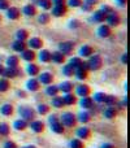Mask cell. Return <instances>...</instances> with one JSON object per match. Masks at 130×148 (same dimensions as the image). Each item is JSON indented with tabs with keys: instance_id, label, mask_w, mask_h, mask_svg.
Wrapping results in <instances>:
<instances>
[{
	"instance_id": "obj_16",
	"label": "cell",
	"mask_w": 130,
	"mask_h": 148,
	"mask_svg": "<svg viewBox=\"0 0 130 148\" xmlns=\"http://www.w3.org/2000/svg\"><path fill=\"white\" fill-rule=\"evenodd\" d=\"M98 35L100 38H108L111 35V26L108 25H100L98 29Z\"/></svg>"
},
{
	"instance_id": "obj_27",
	"label": "cell",
	"mask_w": 130,
	"mask_h": 148,
	"mask_svg": "<svg viewBox=\"0 0 130 148\" xmlns=\"http://www.w3.org/2000/svg\"><path fill=\"white\" fill-rule=\"evenodd\" d=\"M60 92L59 90V86H56V84H48V87L46 88V94L48 95V96H57V94Z\"/></svg>"
},
{
	"instance_id": "obj_62",
	"label": "cell",
	"mask_w": 130,
	"mask_h": 148,
	"mask_svg": "<svg viewBox=\"0 0 130 148\" xmlns=\"http://www.w3.org/2000/svg\"><path fill=\"white\" fill-rule=\"evenodd\" d=\"M22 148H36L35 146H31V144H29V146H23Z\"/></svg>"
},
{
	"instance_id": "obj_35",
	"label": "cell",
	"mask_w": 130,
	"mask_h": 148,
	"mask_svg": "<svg viewBox=\"0 0 130 148\" xmlns=\"http://www.w3.org/2000/svg\"><path fill=\"white\" fill-rule=\"evenodd\" d=\"M0 113H1L3 116H10L13 113V107L10 104L1 105V108H0Z\"/></svg>"
},
{
	"instance_id": "obj_6",
	"label": "cell",
	"mask_w": 130,
	"mask_h": 148,
	"mask_svg": "<svg viewBox=\"0 0 130 148\" xmlns=\"http://www.w3.org/2000/svg\"><path fill=\"white\" fill-rule=\"evenodd\" d=\"M51 9H52V14H54L55 17H63V16H65L66 12H68V7H66L65 4L55 5V7H52Z\"/></svg>"
},
{
	"instance_id": "obj_10",
	"label": "cell",
	"mask_w": 130,
	"mask_h": 148,
	"mask_svg": "<svg viewBox=\"0 0 130 148\" xmlns=\"http://www.w3.org/2000/svg\"><path fill=\"white\" fill-rule=\"evenodd\" d=\"M26 44L30 47V49H41L42 46H43V42H42L41 38H38V36H34V38L29 39V42Z\"/></svg>"
},
{
	"instance_id": "obj_25",
	"label": "cell",
	"mask_w": 130,
	"mask_h": 148,
	"mask_svg": "<svg viewBox=\"0 0 130 148\" xmlns=\"http://www.w3.org/2000/svg\"><path fill=\"white\" fill-rule=\"evenodd\" d=\"M63 100H64L65 105H73V104H76L77 97H76V95H74V94L69 92V94H64V96H63Z\"/></svg>"
},
{
	"instance_id": "obj_9",
	"label": "cell",
	"mask_w": 130,
	"mask_h": 148,
	"mask_svg": "<svg viewBox=\"0 0 130 148\" xmlns=\"http://www.w3.org/2000/svg\"><path fill=\"white\" fill-rule=\"evenodd\" d=\"M105 21L108 22V26H117L120 25V16L117 14L116 12H112L109 13V14H107V18H105Z\"/></svg>"
},
{
	"instance_id": "obj_15",
	"label": "cell",
	"mask_w": 130,
	"mask_h": 148,
	"mask_svg": "<svg viewBox=\"0 0 130 148\" xmlns=\"http://www.w3.org/2000/svg\"><path fill=\"white\" fill-rule=\"evenodd\" d=\"M79 105H81L82 108H85V109H91V108L94 107V100L90 96H85L79 100Z\"/></svg>"
},
{
	"instance_id": "obj_34",
	"label": "cell",
	"mask_w": 130,
	"mask_h": 148,
	"mask_svg": "<svg viewBox=\"0 0 130 148\" xmlns=\"http://www.w3.org/2000/svg\"><path fill=\"white\" fill-rule=\"evenodd\" d=\"M90 118H91V114L89 112H81L78 114V117H77V121H79L82 123H87L90 121Z\"/></svg>"
},
{
	"instance_id": "obj_57",
	"label": "cell",
	"mask_w": 130,
	"mask_h": 148,
	"mask_svg": "<svg viewBox=\"0 0 130 148\" xmlns=\"http://www.w3.org/2000/svg\"><path fill=\"white\" fill-rule=\"evenodd\" d=\"M100 148H116V147L113 146V144H111V143H104Z\"/></svg>"
},
{
	"instance_id": "obj_49",
	"label": "cell",
	"mask_w": 130,
	"mask_h": 148,
	"mask_svg": "<svg viewBox=\"0 0 130 148\" xmlns=\"http://www.w3.org/2000/svg\"><path fill=\"white\" fill-rule=\"evenodd\" d=\"M100 10H103V12L105 13V14H109V13H112V12H115V10H113V8L111 7V5H107V4H104L102 7V9Z\"/></svg>"
},
{
	"instance_id": "obj_63",
	"label": "cell",
	"mask_w": 130,
	"mask_h": 148,
	"mask_svg": "<svg viewBox=\"0 0 130 148\" xmlns=\"http://www.w3.org/2000/svg\"><path fill=\"white\" fill-rule=\"evenodd\" d=\"M0 21H1V16H0Z\"/></svg>"
},
{
	"instance_id": "obj_18",
	"label": "cell",
	"mask_w": 130,
	"mask_h": 148,
	"mask_svg": "<svg viewBox=\"0 0 130 148\" xmlns=\"http://www.w3.org/2000/svg\"><path fill=\"white\" fill-rule=\"evenodd\" d=\"M74 88V84L72 83V82L66 81V82H63V83L59 84V90L60 91H63L64 94H69V92H72Z\"/></svg>"
},
{
	"instance_id": "obj_2",
	"label": "cell",
	"mask_w": 130,
	"mask_h": 148,
	"mask_svg": "<svg viewBox=\"0 0 130 148\" xmlns=\"http://www.w3.org/2000/svg\"><path fill=\"white\" fill-rule=\"evenodd\" d=\"M60 122L63 123V126H66V127H74L77 123V117L72 112H65L60 117Z\"/></svg>"
},
{
	"instance_id": "obj_45",
	"label": "cell",
	"mask_w": 130,
	"mask_h": 148,
	"mask_svg": "<svg viewBox=\"0 0 130 148\" xmlns=\"http://www.w3.org/2000/svg\"><path fill=\"white\" fill-rule=\"evenodd\" d=\"M63 74L66 77H72V75H74V69L69 64H66L65 66L63 68Z\"/></svg>"
},
{
	"instance_id": "obj_8",
	"label": "cell",
	"mask_w": 130,
	"mask_h": 148,
	"mask_svg": "<svg viewBox=\"0 0 130 148\" xmlns=\"http://www.w3.org/2000/svg\"><path fill=\"white\" fill-rule=\"evenodd\" d=\"M39 83L41 84H52L54 82V75H52L50 72H44L39 74Z\"/></svg>"
},
{
	"instance_id": "obj_4",
	"label": "cell",
	"mask_w": 130,
	"mask_h": 148,
	"mask_svg": "<svg viewBox=\"0 0 130 148\" xmlns=\"http://www.w3.org/2000/svg\"><path fill=\"white\" fill-rule=\"evenodd\" d=\"M73 49H74V43L73 42H61V43L59 44V51L61 52L64 56L70 55L72 52H73Z\"/></svg>"
},
{
	"instance_id": "obj_61",
	"label": "cell",
	"mask_w": 130,
	"mask_h": 148,
	"mask_svg": "<svg viewBox=\"0 0 130 148\" xmlns=\"http://www.w3.org/2000/svg\"><path fill=\"white\" fill-rule=\"evenodd\" d=\"M3 72H4V66L0 64V75H3Z\"/></svg>"
},
{
	"instance_id": "obj_26",
	"label": "cell",
	"mask_w": 130,
	"mask_h": 148,
	"mask_svg": "<svg viewBox=\"0 0 130 148\" xmlns=\"http://www.w3.org/2000/svg\"><path fill=\"white\" fill-rule=\"evenodd\" d=\"M26 72H28L29 75L35 77V75H38V74H39L41 69H39V66L36 64H29L28 68H26Z\"/></svg>"
},
{
	"instance_id": "obj_50",
	"label": "cell",
	"mask_w": 130,
	"mask_h": 148,
	"mask_svg": "<svg viewBox=\"0 0 130 148\" xmlns=\"http://www.w3.org/2000/svg\"><path fill=\"white\" fill-rule=\"evenodd\" d=\"M9 8V1L8 0H0V10H7Z\"/></svg>"
},
{
	"instance_id": "obj_59",
	"label": "cell",
	"mask_w": 130,
	"mask_h": 148,
	"mask_svg": "<svg viewBox=\"0 0 130 148\" xmlns=\"http://www.w3.org/2000/svg\"><path fill=\"white\" fill-rule=\"evenodd\" d=\"M17 94H18V96L20 97H26V92L25 91H17Z\"/></svg>"
},
{
	"instance_id": "obj_47",
	"label": "cell",
	"mask_w": 130,
	"mask_h": 148,
	"mask_svg": "<svg viewBox=\"0 0 130 148\" xmlns=\"http://www.w3.org/2000/svg\"><path fill=\"white\" fill-rule=\"evenodd\" d=\"M82 0H68V5L72 8H77V7H81L82 4Z\"/></svg>"
},
{
	"instance_id": "obj_38",
	"label": "cell",
	"mask_w": 130,
	"mask_h": 148,
	"mask_svg": "<svg viewBox=\"0 0 130 148\" xmlns=\"http://www.w3.org/2000/svg\"><path fill=\"white\" fill-rule=\"evenodd\" d=\"M69 147L70 148H85V144L81 140V139H73V140H70V143H69Z\"/></svg>"
},
{
	"instance_id": "obj_37",
	"label": "cell",
	"mask_w": 130,
	"mask_h": 148,
	"mask_svg": "<svg viewBox=\"0 0 130 148\" xmlns=\"http://www.w3.org/2000/svg\"><path fill=\"white\" fill-rule=\"evenodd\" d=\"M8 90H9V81L3 77V78L0 79V92H5V91H8Z\"/></svg>"
},
{
	"instance_id": "obj_12",
	"label": "cell",
	"mask_w": 130,
	"mask_h": 148,
	"mask_svg": "<svg viewBox=\"0 0 130 148\" xmlns=\"http://www.w3.org/2000/svg\"><path fill=\"white\" fill-rule=\"evenodd\" d=\"M29 126H30L31 130H33L34 133H36V134L43 133V130H44V123L42 122V121H36V120H34V121H31L30 125H29Z\"/></svg>"
},
{
	"instance_id": "obj_31",
	"label": "cell",
	"mask_w": 130,
	"mask_h": 148,
	"mask_svg": "<svg viewBox=\"0 0 130 148\" xmlns=\"http://www.w3.org/2000/svg\"><path fill=\"white\" fill-rule=\"evenodd\" d=\"M39 60L42 62H50L51 61V52L47 51V49H43V51L39 52Z\"/></svg>"
},
{
	"instance_id": "obj_41",
	"label": "cell",
	"mask_w": 130,
	"mask_h": 148,
	"mask_svg": "<svg viewBox=\"0 0 130 148\" xmlns=\"http://www.w3.org/2000/svg\"><path fill=\"white\" fill-rule=\"evenodd\" d=\"M104 103L108 105V107H111V105H116L117 104V99H116L113 95H105Z\"/></svg>"
},
{
	"instance_id": "obj_32",
	"label": "cell",
	"mask_w": 130,
	"mask_h": 148,
	"mask_svg": "<svg viewBox=\"0 0 130 148\" xmlns=\"http://www.w3.org/2000/svg\"><path fill=\"white\" fill-rule=\"evenodd\" d=\"M18 62H20V59H18V56H16V55H12V56H9L7 59V65H8V66L17 68L18 66Z\"/></svg>"
},
{
	"instance_id": "obj_54",
	"label": "cell",
	"mask_w": 130,
	"mask_h": 148,
	"mask_svg": "<svg viewBox=\"0 0 130 148\" xmlns=\"http://www.w3.org/2000/svg\"><path fill=\"white\" fill-rule=\"evenodd\" d=\"M70 26L72 29H74V27H78L79 26V21H77V20H73V21H70Z\"/></svg>"
},
{
	"instance_id": "obj_14",
	"label": "cell",
	"mask_w": 130,
	"mask_h": 148,
	"mask_svg": "<svg viewBox=\"0 0 130 148\" xmlns=\"http://www.w3.org/2000/svg\"><path fill=\"white\" fill-rule=\"evenodd\" d=\"M20 14H21L20 9L16 7H9L7 9V17L9 18V20H18V18H20Z\"/></svg>"
},
{
	"instance_id": "obj_60",
	"label": "cell",
	"mask_w": 130,
	"mask_h": 148,
	"mask_svg": "<svg viewBox=\"0 0 130 148\" xmlns=\"http://www.w3.org/2000/svg\"><path fill=\"white\" fill-rule=\"evenodd\" d=\"M122 105H124V107H128V105H129V99H128V97H125V99H124Z\"/></svg>"
},
{
	"instance_id": "obj_44",
	"label": "cell",
	"mask_w": 130,
	"mask_h": 148,
	"mask_svg": "<svg viewBox=\"0 0 130 148\" xmlns=\"http://www.w3.org/2000/svg\"><path fill=\"white\" fill-rule=\"evenodd\" d=\"M38 113L39 114H42V116H44V114H47V113L50 112V105H47V104H39L38 105Z\"/></svg>"
},
{
	"instance_id": "obj_22",
	"label": "cell",
	"mask_w": 130,
	"mask_h": 148,
	"mask_svg": "<svg viewBox=\"0 0 130 148\" xmlns=\"http://www.w3.org/2000/svg\"><path fill=\"white\" fill-rule=\"evenodd\" d=\"M28 126H29V122H26V121L22 120V118L16 120L14 122H13V129H16V130H18V131H23Z\"/></svg>"
},
{
	"instance_id": "obj_21",
	"label": "cell",
	"mask_w": 130,
	"mask_h": 148,
	"mask_svg": "<svg viewBox=\"0 0 130 148\" xmlns=\"http://www.w3.org/2000/svg\"><path fill=\"white\" fill-rule=\"evenodd\" d=\"M94 53V48L91 46H82L79 49V57H90Z\"/></svg>"
},
{
	"instance_id": "obj_39",
	"label": "cell",
	"mask_w": 130,
	"mask_h": 148,
	"mask_svg": "<svg viewBox=\"0 0 130 148\" xmlns=\"http://www.w3.org/2000/svg\"><path fill=\"white\" fill-rule=\"evenodd\" d=\"M81 62H82V59H81V57H72L70 61H69V65H70V66L73 68L74 70H76L77 68H79Z\"/></svg>"
},
{
	"instance_id": "obj_7",
	"label": "cell",
	"mask_w": 130,
	"mask_h": 148,
	"mask_svg": "<svg viewBox=\"0 0 130 148\" xmlns=\"http://www.w3.org/2000/svg\"><path fill=\"white\" fill-rule=\"evenodd\" d=\"M76 134H77V136H78V139H81V140H87V139L90 138V135H91V131H90L89 127L83 126V127L77 129Z\"/></svg>"
},
{
	"instance_id": "obj_48",
	"label": "cell",
	"mask_w": 130,
	"mask_h": 148,
	"mask_svg": "<svg viewBox=\"0 0 130 148\" xmlns=\"http://www.w3.org/2000/svg\"><path fill=\"white\" fill-rule=\"evenodd\" d=\"M81 8H82V10H83V12H92V9H94V7H92V5L87 4V3H85V1L81 4Z\"/></svg>"
},
{
	"instance_id": "obj_33",
	"label": "cell",
	"mask_w": 130,
	"mask_h": 148,
	"mask_svg": "<svg viewBox=\"0 0 130 148\" xmlns=\"http://www.w3.org/2000/svg\"><path fill=\"white\" fill-rule=\"evenodd\" d=\"M51 104L54 105L55 108H63L65 105V103H64V100H63L61 96H54V97H52Z\"/></svg>"
},
{
	"instance_id": "obj_28",
	"label": "cell",
	"mask_w": 130,
	"mask_h": 148,
	"mask_svg": "<svg viewBox=\"0 0 130 148\" xmlns=\"http://www.w3.org/2000/svg\"><path fill=\"white\" fill-rule=\"evenodd\" d=\"M117 116V109L115 108V105L107 107V109L104 110V117L105 118H115Z\"/></svg>"
},
{
	"instance_id": "obj_11",
	"label": "cell",
	"mask_w": 130,
	"mask_h": 148,
	"mask_svg": "<svg viewBox=\"0 0 130 148\" xmlns=\"http://www.w3.org/2000/svg\"><path fill=\"white\" fill-rule=\"evenodd\" d=\"M90 92H91V90H90V87L87 86V84H79V86L76 87V94L81 97L89 96Z\"/></svg>"
},
{
	"instance_id": "obj_19",
	"label": "cell",
	"mask_w": 130,
	"mask_h": 148,
	"mask_svg": "<svg viewBox=\"0 0 130 148\" xmlns=\"http://www.w3.org/2000/svg\"><path fill=\"white\" fill-rule=\"evenodd\" d=\"M105 18H107V14H105L103 10H96V12H94V16H92V21L96 23H100V22H104Z\"/></svg>"
},
{
	"instance_id": "obj_29",
	"label": "cell",
	"mask_w": 130,
	"mask_h": 148,
	"mask_svg": "<svg viewBox=\"0 0 130 148\" xmlns=\"http://www.w3.org/2000/svg\"><path fill=\"white\" fill-rule=\"evenodd\" d=\"M51 130L56 134H63L65 130V126H63V123L60 122V121H57V122L51 123Z\"/></svg>"
},
{
	"instance_id": "obj_40",
	"label": "cell",
	"mask_w": 130,
	"mask_h": 148,
	"mask_svg": "<svg viewBox=\"0 0 130 148\" xmlns=\"http://www.w3.org/2000/svg\"><path fill=\"white\" fill-rule=\"evenodd\" d=\"M50 20H51V17H50V14H48V13H46V12L42 13V14L38 17V22L42 23V25H46V23H48Z\"/></svg>"
},
{
	"instance_id": "obj_55",
	"label": "cell",
	"mask_w": 130,
	"mask_h": 148,
	"mask_svg": "<svg viewBox=\"0 0 130 148\" xmlns=\"http://www.w3.org/2000/svg\"><path fill=\"white\" fill-rule=\"evenodd\" d=\"M116 4L120 5V7H125L128 4V0H116Z\"/></svg>"
},
{
	"instance_id": "obj_53",
	"label": "cell",
	"mask_w": 130,
	"mask_h": 148,
	"mask_svg": "<svg viewBox=\"0 0 130 148\" xmlns=\"http://www.w3.org/2000/svg\"><path fill=\"white\" fill-rule=\"evenodd\" d=\"M121 61H122V64L128 65V62H129V55L128 53H124L122 57H121Z\"/></svg>"
},
{
	"instance_id": "obj_23",
	"label": "cell",
	"mask_w": 130,
	"mask_h": 148,
	"mask_svg": "<svg viewBox=\"0 0 130 148\" xmlns=\"http://www.w3.org/2000/svg\"><path fill=\"white\" fill-rule=\"evenodd\" d=\"M51 61H54L55 64H63L65 61V56L60 51H56L51 53Z\"/></svg>"
},
{
	"instance_id": "obj_17",
	"label": "cell",
	"mask_w": 130,
	"mask_h": 148,
	"mask_svg": "<svg viewBox=\"0 0 130 148\" xmlns=\"http://www.w3.org/2000/svg\"><path fill=\"white\" fill-rule=\"evenodd\" d=\"M26 87H28V90H30V91H38V90L41 88V83H39V81L36 78H31L28 81Z\"/></svg>"
},
{
	"instance_id": "obj_36",
	"label": "cell",
	"mask_w": 130,
	"mask_h": 148,
	"mask_svg": "<svg viewBox=\"0 0 130 148\" xmlns=\"http://www.w3.org/2000/svg\"><path fill=\"white\" fill-rule=\"evenodd\" d=\"M74 75L77 77L78 79H86L87 78V70L82 69V68H77L76 70H74Z\"/></svg>"
},
{
	"instance_id": "obj_3",
	"label": "cell",
	"mask_w": 130,
	"mask_h": 148,
	"mask_svg": "<svg viewBox=\"0 0 130 148\" xmlns=\"http://www.w3.org/2000/svg\"><path fill=\"white\" fill-rule=\"evenodd\" d=\"M87 65H89V70H98L102 68L103 61H102V57L99 55H91L87 61Z\"/></svg>"
},
{
	"instance_id": "obj_56",
	"label": "cell",
	"mask_w": 130,
	"mask_h": 148,
	"mask_svg": "<svg viewBox=\"0 0 130 148\" xmlns=\"http://www.w3.org/2000/svg\"><path fill=\"white\" fill-rule=\"evenodd\" d=\"M52 4H55V5H63V4H65V0H52Z\"/></svg>"
},
{
	"instance_id": "obj_58",
	"label": "cell",
	"mask_w": 130,
	"mask_h": 148,
	"mask_svg": "<svg viewBox=\"0 0 130 148\" xmlns=\"http://www.w3.org/2000/svg\"><path fill=\"white\" fill-rule=\"evenodd\" d=\"M85 3H87V4H90V5H92V7H94V5L98 3V0H85Z\"/></svg>"
},
{
	"instance_id": "obj_52",
	"label": "cell",
	"mask_w": 130,
	"mask_h": 148,
	"mask_svg": "<svg viewBox=\"0 0 130 148\" xmlns=\"http://www.w3.org/2000/svg\"><path fill=\"white\" fill-rule=\"evenodd\" d=\"M48 121H50V123H54V122L60 121V118L57 117V114H51V116H50V118H48Z\"/></svg>"
},
{
	"instance_id": "obj_1",
	"label": "cell",
	"mask_w": 130,
	"mask_h": 148,
	"mask_svg": "<svg viewBox=\"0 0 130 148\" xmlns=\"http://www.w3.org/2000/svg\"><path fill=\"white\" fill-rule=\"evenodd\" d=\"M18 112H20V116L22 120H25L26 122H31V121L35 120V110L33 109V108L30 107H26V105H21L20 109H18Z\"/></svg>"
},
{
	"instance_id": "obj_30",
	"label": "cell",
	"mask_w": 130,
	"mask_h": 148,
	"mask_svg": "<svg viewBox=\"0 0 130 148\" xmlns=\"http://www.w3.org/2000/svg\"><path fill=\"white\" fill-rule=\"evenodd\" d=\"M35 4H38L41 8H43L44 10H50L52 8V0H35Z\"/></svg>"
},
{
	"instance_id": "obj_43",
	"label": "cell",
	"mask_w": 130,
	"mask_h": 148,
	"mask_svg": "<svg viewBox=\"0 0 130 148\" xmlns=\"http://www.w3.org/2000/svg\"><path fill=\"white\" fill-rule=\"evenodd\" d=\"M16 36H17L18 40L26 42V39H28V36H29V33L26 30H18L17 33H16Z\"/></svg>"
},
{
	"instance_id": "obj_20",
	"label": "cell",
	"mask_w": 130,
	"mask_h": 148,
	"mask_svg": "<svg viewBox=\"0 0 130 148\" xmlns=\"http://www.w3.org/2000/svg\"><path fill=\"white\" fill-rule=\"evenodd\" d=\"M26 46H28L26 42L18 40V39H16L12 43V48H13V51H16V52H22L23 49H26Z\"/></svg>"
},
{
	"instance_id": "obj_42",
	"label": "cell",
	"mask_w": 130,
	"mask_h": 148,
	"mask_svg": "<svg viewBox=\"0 0 130 148\" xmlns=\"http://www.w3.org/2000/svg\"><path fill=\"white\" fill-rule=\"evenodd\" d=\"M9 133H10V129L8 126V123H0V135L8 136Z\"/></svg>"
},
{
	"instance_id": "obj_13",
	"label": "cell",
	"mask_w": 130,
	"mask_h": 148,
	"mask_svg": "<svg viewBox=\"0 0 130 148\" xmlns=\"http://www.w3.org/2000/svg\"><path fill=\"white\" fill-rule=\"evenodd\" d=\"M21 57H22V60H25V61H34L35 60V53H34V49H30V48H26L23 49L22 52H21Z\"/></svg>"
},
{
	"instance_id": "obj_46",
	"label": "cell",
	"mask_w": 130,
	"mask_h": 148,
	"mask_svg": "<svg viewBox=\"0 0 130 148\" xmlns=\"http://www.w3.org/2000/svg\"><path fill=\"white\" fill-rule=\"evenodd\" d=\"M105 95L104 92H96V94L94 95V97H92V100L96 103H104V99H105Z\"/></svg>"
},
{
	"instance_id": "obj_51",
	"label": "cell",
	"mask_w": 130,
	"mask_h": 148,
	"mask_svg": "<svg viewBox=\"0 0 130 148\" xmlns=\"http://www.w3.org/2000/svg\"><path fill=\"white\" fill-rule=\"evenodd\" d=\"M4 148H17V144L13 140H8L4 143Z\"/></svg>"
},
{
	"instance_id": "obj_5",
	"label": "cell",
	"mask_w": 130,
	"mask_h": 148,
	"mask_svg": "<svg viewBox=\"0 0 130 148\" xmlns=\"http://www.w3.org/2000/svg\"><path fill=\"white\" fill-rule=\"evenodd\" d=\"M21 74V70L18 68H12V66H8V68H4V72H3V77L4 78H14V77L20 75Z\"/></svg>"
},
{
	"instance_id": "obj_24",
	"label": "cell",
	"mask_w": 130,
	"mask_h": 148,
	"mask_svg": "<svg viewBox=\"0 0 130 148\" xmlns=\"http://www.w3.org/2000/svg\"><path fill=\"white\" fill-rule=\"evenodd\" d=\"M22 12L25 16H29V17H31V16H35L36 14V8L34 4H28L25 5V7L22 8Z\"/></svg>"
}]
</instances>
